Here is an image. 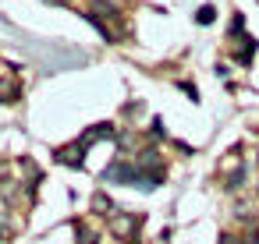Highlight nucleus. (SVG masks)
<instances>
[{
	"label": "nucleus",
	"mask_w": 259,
	"mask_h": 244,
	"mask_svg": "<svg viewBox=\"0 0 259 244\" xmlns=\"http://www.w3.org/2000/svg\"><path fill=\"white\" fill-rule=\"evenodd\" d=\"M213 18H217V11H213L209 4H206V8H199V15H195V22H199V25H209Z\"/></svg>",
	"instance_id": "f257e3e1"
},
{
	"label": "nucleus",
	"mask_w": 259,
	"mask_h": 244,
	"mask_svg": "<svg viewBox=\"0 0 259 244\" xmlns=\"http://www.w3.org/2000/svg\"><path fill=\"white\" fill-rule=\"evenodd\" d=\"M241 25H245V18H241V15H238V18H234V22H231V36H234V32H241Z\"/></svg>",
	"instance_id": "f03ea898"
}]
</instances>
